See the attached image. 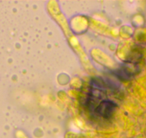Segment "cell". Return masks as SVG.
<instances>
[{"instance_id": "obj_1", "label": "cell", "mask_w": 146, "mask_h": 138, "mask_svg": "<svg viewBox=\"0 0 146 138\" xmlns=\"http://www.w3.org/2000/svg\"><path fill=\"white\" fill-rule=\"evenodd\" d=\"M119 86L108 78L96 77L90 82V86L82 102L85 113L92 122L105 126L113 119L120 98Z\"/></svg>"}, {"instance_id": "obj_2", "label": "cell", "mask_w": 146, "mask_h": 138, "mask_svg": "<svg viewBox=\"0 0 146 138\" xmlns=\"http://www.w3.org/2000/svg\"><path fill=\"white\" fill-rule=\"evenodd\" d=\"M133 59L129 63H125L114 71V76L121 81H129L140 72L138 64L143 58L141 52L137 50L134 52Z\"/></svg>"}]
</instances>
